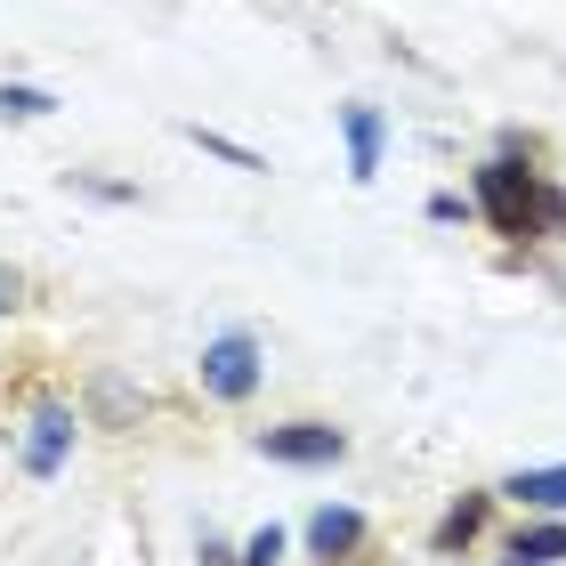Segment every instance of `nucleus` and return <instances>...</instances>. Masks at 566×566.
I'll use <instances>...</instances> for the list:
<instances>
[{"instance_id":"nucleus-1","label":"nucleus","mask_w":566,"mask_h":566,"mask_svg":"<svg viewBox=\"0 0 566 566\" xmlns=\"http://www.w3.org/2000/svg\"><path fill=\"white\" fill-rule=\"evenodd\" d=\"M478 211L494 219V235L526 243V235H566V195L551 187L543 170H526L518 154H494V163H478Z\"/></svg>"},{"instance_id":"nucleus-2","label":"nucleus","mask_w":566,"mask_h":566,"mask_svg":"<svg viewBox=\"0 0 566 566\" xmlns=\"http://www.w3.org/2000/svg\"><path fill=\"white\" fill-rule=\"evenodd\" d=\"M260 340H251V332H219L211 348H202V389H211L219 405H243L251 389H260Z\"/></svg>"},{"instance_id":"nucleus-3","label":"nucleus","mask_w":566,"mask_h":566,"mask_svg":"<svg viewBox=\"0 0 566 566\" xmlns=\"http://www.w3.org/2000/svg\"><path fill=\"white\" fill-rule=\"evenodd\" d=\"M260 453L292 461V470H332V461L348 453V429H332V421H275V429H260Z\"/></svg>"},{"instance_id":"nucleus-4","label":"nucleus","mask_w":566,"mask_h":566,"mask_svg":"<svg viewBox=\"0 0 566 566\" xmlns=\"http://www.w3.org/2000/svg\"><path fill=\"white\" fill-rule=\"evenodd\" d=\"M73 437H82V413L73 405H33V421H24V478H57L73 461Z\"/></svg>"},{"instance_id":"nucleus-5","label":"nucleus","mask_w":566,"mask_h":566,"mask_svg":"<svg viewBox=\"0 0 566 566\" xmlns=\"http://www.w3.org/2000/svg\"><path fill=\"white\" fill-rule=\"evenodd\" d=\"M307 551H316V566L356 558V551H365V518H356V510H340V502H324L316 518H307Z\"/></svg>"},{"instance_id":"nucleus-6","label":"nucleus","mask_w":566,"mask_h":566,"mask_svg":"<svg viewBox=\"0 0 566 566\" xmlns=\"http://www.w3.org/2000/svg\"><path fill=\"white\" fill-rule=\"evenodd\" d=\"M340 138H348V178H356V187H373V178H380V138H389V130H380V114L373 106H340Z\"/></svg>"},{"instance_id":"nucleus-7","label":"nucleus","mask_w":566,"mask_h":566,"mask_svg":"<svg viewBox=\"0 0 566 566\" xmlns=\"http://www.w3.org/2000/svg\"><path fill=\"white\" fill-rule=\"evenodd\" d=\"M90 413H97V429H138L146 389H130L122 373H90Z\"/></svg>"},{"instance_id":"nucleus-8","label":"nucleus","mask_w":566,"mask_h":566,"mask_svg":"<svg viewBox=\"0 0 566 566\" xmlns=\"http://www.w3.org/2000/svg\"><path fill=\"white\" fill-rule=\"evenodd\" d=\"M485 510H494V494H461L446 518H437V534H429V551L437 558H453V551H470L478 534H485Z\"/></svg>"},{"instance_id":"nucleus-9","label":"nucleus","mask_w":566,"mask_h":566,"mask_svg":"<svg viewBox=\"0 0 566 566\" xmlns=\"http://www.w3.org/2000/svg\"><path fill=\"white\" fill-rule=\"evenodd\" d=\"M502 494H518V502H534V510H566V461H558V470H518Z\"/></svg>"},{"instance_id":"nucleus-10","label":"nucleus","mask_w":566,"mask_h":566,"mask_svg":"<svg viewBox=\"0 0 566 566\" xmlns=\"http://www.w3.org/2000/svg\"><path fill=\"white\" fill-rule=\"evenodd\" d=\"M558 558H566V526H526L502 566H558Z\"/></svg>"},{"instance_id":"nucleus-11","label":"nucleus","mask_w":566,"mask_h":566,"mask_svg":"<svg viewBox=\"0 0 566 566\" xmlns=\"http://www.w3.org/2000/svg\"><path fill=\"white\" fill-rule=\"evenodd\" d=\"M57 114V97L33 90V82H0V122H49Z\"/></svg>"},{"instance_id":"nucleus-12","label":"nucleus","mask_w":566,"mask_h":566,"mask_svg":"<svg viewBox=\"0 0 566 566\" xmlns=\"http://www.w3.org/2000/svg\"><path fill=\"white\" fill-rule=\"evenodd\" d=\"M187 138H195L202 154H219V163H235V170H268V154H251V146H235L227 130H202V122H187Z\"/></svg>"},{"instance_id":"nucleus-13","label":"nucleus","mask_w":566,"mask_h":566,"mask_svg":"<svg viewBox=\"0 0 566 566\" xmlns=\"http://www.w3.org/2000/svg\"><path fill=\"white\" fill-rule=\"evenodd\" d=\"M65 187L90 195V202H138V187H122V178H90V170H65Z\"/></svg>"},{"instance_id":"nucleus-14","label":"nucleus","mask_w":566,"mask_h":566,"mask_svg":"<svg viewBox=\"0 0 566 566\" xmlns=\"http://www.w3.org/2000/svg\"><path fill=\"white\" fill-rule=\"evenodd\" d=\"M235 566H283V526H260V534L235 551Z\"/></svg>"},{"instance_id":"nucleus-15","label":"nucleus","mask_w":566,"mask_h":566,"mask_svg":"<svg viewBox=\"0 0 566 566\" xmlns=\"http://www.w3.org/2000/svg\"><path fill=\"white\" fill-rule=\"evenodd\" d=\"M470 211H478V202H461V195H429V219L437 227H453V219H470Z\"/></svg>"},{"instance_id":"nucleus-16","label":"nucleus","mask_w":566,"mask_h":566,"mask_svg":"<svg viewBox=\"0 0 566 566\" xmlns=\"http://www.w3.org/2000/svg\"><path fill=\"white\" fill-rule=\"evenodd\" d=\"M195 566H235V551H227L219 534H202V558H195Z\"/></svg>"},{"instance_id":"nucleus-17","label":"nucleus","mask_w":566,"mask_h":566,"mask_svg":"<svg viewBox=\"0 0 566 566\" xmlns=\"http://www.w3.org/2000/svg\"><path fill=\"white\" fill-rule=\"evenodd\" d=\"M0 307H17V275L9 268H0Z\"/></svg>"}]
</instances>
